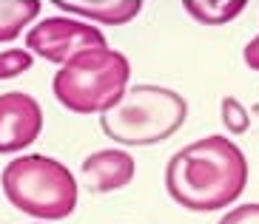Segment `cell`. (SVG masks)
Here are the masks:
<instances>
[{
	"label": "cell",
	"mask_w": 259,
	"mask_h": 224,
	"mask_svg": "<svg viewBox=\"0 0 259 224\" xmlns=\"http://www.w3.org/2000/svg\"><path fill=\"white\" fill-rule=\"evenodd\" d=\"M248 185V159L228 136L211 134L185 145L165 164V190L191 213L234 204Z\"/></svg>",
	"instance_id": "obj_1"
},
{
	"label": "cell",
	"mask_w": 259,
	"mask_h": 224,
	"mask_svg": "<svg viewBox=\"0 0 259 224\" xmlns=\"http://www.w3.org/2000/svg\"><path fill=\"white\" fill-rule=\"evenodd\" d=\"M185 120H188V102L183 94L154 82L128 85L111 108L100 111L103 134L111 142L128 148L165 142L185 125Z\"/></svg>",
	"instance_id": "obj_2"
},
{
	"label": "cell",
	"mask_w": 259,
	"mask_h": 224,
	"mask_svg": "<svg viewBox=\"0 0 259 224\" xmlns=\"http://www.w3.org/2000/svg\"><path fill=\"white\" fill-rule=\"evenodd\" d=\"M128 57L108 45H94L60 63V71L52 80V91L66 111L85 117L111 108L128 88Z\"/></svg>",
	"instance_id": "obj_3"
},
{
	"label": "cell",
	"mask_w": 259,
	"mask_h": 224,
	"mask_svg": "<svg viewBox=\"0 0 259 224\" xmlns=\"http://www.w3.org/2000/svg\"><path fill=\"white\" fill-rule=\"evenodd\" d=\"M0 185L9 204L40 221L69 218L77 207V179L74 173L54 156L26 153L3 167Z\"/></svg>",
	"instance_id": "obj_4"
},
{
	"label": "cell",
	"mask_w": 259,
	"mask_h": 224,
	"mask_svg": "<svg viewBox=\"0 0 259 224\" xmlns=\"http://www.w3.org/2000/svg\"><path fill=\"white\" fill-rule=\"evenodd\" d=\"M94 45H108L106 34L89 20H80L74 15H52L43 17L26 31V48L49 63H66L71 54L94 48Z\"/></svg>",
	"instance_id": "obj_5"
},
{
	"label": "cell",
	"mask_w": 259,
	"mask_h": 224,
	"mask_svg": "<svg viewBox=\"0 0 259 224\" xmlns=\"http://www.w3.org/2000/svg\"><path fill=\"white\" fill-rule=\"evenodd\" d=\"M43 134V108L26 91L0 94V153H20Z\"/></svg>",
	"instance_id": "obj_6"
},
{
	"label": "cell",
	"mask_w": 259,
	"mask_h": 224,
	"mask_svg": "<svg viewBox=\"0 0 259 224\" xmlns=\"http://www.w3.org/2000/svg\"><path fill=\"white\" fill-rule=\"evenodd\" d=\"M137 173V162L128 150L103 148L94 150L80 162V182L89 193H111L131 185Z\"/></svg>",
	"instance_id": "obj_7"
},
{
	"label": "cell",
	"mask_w": 259,
	"mask_h": 224,
	"mask_svg": "<svg viewBox=\"0 0 259 224\" xmlns=\"http://www.w3.org/2000/svg\"><path fill=\"white\" fill-rule=\"evenodd\" d=\"M52 6L100 26H125L143 12V0H52Z\"/></svg>",
	"instance_id": "obj_8"
},
{
	"label": "cell",
	"mask_w": 259,
	"mask_h": 224,
	"mask_svg": "<svg viewBox=\"0 0 259 224\" xmlns=\"http://www.w3.org/2000/svg\"><path fill=\"white\" fill-rule=\"evenodd\" d=\"M43 0H0V45L20 37V31L40 17Z\"/></svg>",
	"instance_id": "obj_9"
},
{
	"label": "cell",
	"mask_w": 259,
	"mask_h": 224,
	"mask_svg": "<svg viewBox=\"0 0 259 224\" xmlns=\"http://www.w3.org/2000/svg\"><path fill=\"white\" fill-rule=\"evenodd\" d=\"M183 9L199 26H225L248 9V0H183Z\"/></svg>",
	"instance_id": "obj_10"
},
{
	"label": "cell",
	"mask_w": 259,
	"mask_h": 224,
	"mask_svg": "<svg viewBox=\"0 0 259 224\" xmlns=\"http://www.w3.org/2000/svg\"><path fill=\"white\" fill-rule=\"evenodd\" d=\"M220 120H222V125H225V131L234 134V136L245 134V131L251 128V114H248V108H245L236 97H222Z\"/></svg>",
	"instance_id": "obj_11"
},
{
	"label": "cell",
	"mask_w": 259,
	"mask_h": 224,
	"mask_svg": "<svg viewBox=\"0 0 259 224\" xmlns=\"http://www.w3.org/2000/svg\"><path fill=\"white\" fill-rule=\"evenodd\" d=\"M34 66V54L29 48H6L0 51V80H15Z\"/></svg>",
	"instance_id": "obj_12"
},
{
	"label": "cell",
	"mask_w": 259,
	"mask_h": 224,
	"mask_svg": "<svg viewBox=\"0 0 259 224\" xmlns=\"http://www.w3.org/2000/svg\"><path fill=\"white\" fill-rule=\"evenodd\" d=\"M217 224H259V202H248L228 210Z\"/></svg>",
	"instance_id": "obj_13"
},
{
	"label": "cell",
	"mask_w": 259,
	"mask_h": 224,
	"mask_svg": "<svg viewBox=\"0 0 259 224\" xmlns=\"http://www.w3.org/2000/svg\"><path fill=\"white\" fill-rule=\"evenodd\" d=\"M242 60H245V66L251 68V71H259V34L245 43V48H242Z\"/></svg>",
	"instance_id": "obj_14"
},
{
	"label": "cell",
	"mask_w": 259,
	"mask_h": 224,
	"mask_svg": "<svg viewBox=\"0 0 259 224\" xmlns=\"http://www.w3.org/2000/svg\"><path fill=\"white\" fill-rule=\"evenodd\" d=\"M251 114H256V117H259V102H256V105H253V108H251Z\"/></svg>",
	"instance_id": "obj_15"
},
{
	"label": "cell",
	"mask_w": 259,
	"mask_h": 224,
	"mask_svg": "<svg viewBox=\"0 0 259 224\" xmlns=\"http://www.w3.org/2000/svg\"><path fill=\"white\" fill-rule=\"evenodd\" d=\"M37 224H43V221H37Z\"/></svg>",
	"instance_id": "obj_16"
}]
</instances>
